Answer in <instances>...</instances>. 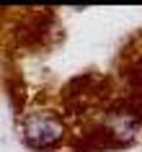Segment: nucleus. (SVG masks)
Wrapping results in <instances>:
<instances>
[{
	"label": "nucleus",
	"instance_id": "obj_1",
	"mask_svg": "<svg viewBox=\"0 0 142 152\" xmlns=\"http://www.w3.org/2000/svg\"><path fill=\"white\" fill-rule=\"evenodd\" d=\"M21 134H24L29 147H34V150H47V147H54V144H60L65 139L67 124L54 111L34 108L21 121Z\"/></svg>",
	"mask_w": 142,
	"mask_h": 152
}]
</instances>
